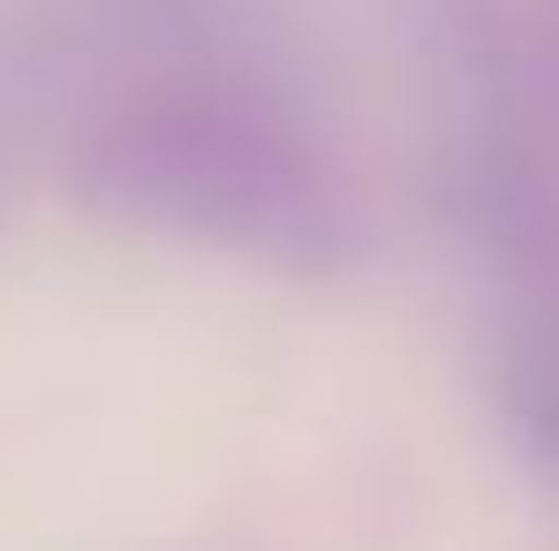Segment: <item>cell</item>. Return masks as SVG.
<instances>
[{"label":"cell","instance_id":"obj_1","mask_svg":"<svg viewBox=\"0 0 559 551\" xmlns=\"http://www.w3.org/2000/svg\"><path fill=\"white\" fill-rule=\"evenodd\" d=\"M499 491L364 310L114 219L0 227V551L476 544Z\"/></svg>","mask_w":559,"mask_h":551}]
</instances>
